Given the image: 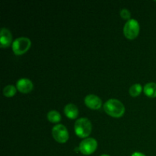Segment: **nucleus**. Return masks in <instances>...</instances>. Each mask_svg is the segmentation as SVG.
<instances>
[{"mask_svg": "<svg viewBox=\"0 0 156 156\" xmlns=\"http://www.w3.org/2000/svg\"><path fill=\"white\" fill-rule=\"evenodd\" d=\"M85 104L88 108L92 110L100 109L102 106V101L95 94H88L85 98Z\"/></svg>", "mask_w": 156, "mask_h": 156, "instance_id": "0eeeda50", "label": "nucleus"}, {"mask_svg": "<svg viewBox=\"0 0 156 156\" xmlns=\"http://www.w3.org/2000/svg\"><path fill=\"white\" fill-rule=\"evenodd\" d=\"M17 88H15L14 85H9L5 86L3 89V94L7 98L13 97L15 94H16Z\"/></svg>", "mask_w": 156, "mask_h": 156, "instance_id": "4468645a", "label": "nucleus"}, {"mask_svg": "<svg viewBox=\"0 0 156 156\" xmlns=\"http://www.w3.org/2000/svg\"><path fill=\"white\" fill-rule=\"evenodd\" d=\"M120 16L122 17V18H123V19L125 20H128V21H129V18H130L131 17L130 12L126 9H122V10L120 11Z\"/></svg>", "mask_w": 156, "mask_h": 156, "instance_id": "2eb2a0df", "label": "nucleus"}, {"mask_svg": "<svg viewBox=\"0 0 156 156\" xmlns=\"http://www.w3.org/2000/svg\"><path fill=\"white\" fill-rule=\"evenodd\" d=\"M79 149L83 155H88L94 152L97 149L98 143L94 138H85L79 144Z\"/></svg>", "mask_w": 156, "mask_h": 156, "instance_id": "423d86ee", "label": "nucleus"}, {"mask_svg": "<svg viewBox=\"0 0 156 156\" xmlns=\"http://www.w3.org/2000/svg\"><path fill=\"white\" fill-rule=\"evenodd\" d=\"M142 86L140 84H134V85H131L129 88V92L132 97H137L140 95L142 92Z\"/></svg>", "mask_w": 156, "mask_h": 156, "instance_id": "ddd939ff", "label": "nucleus"}, {"mask_svg": "<svg viewBox=\"0 0 156 156\" xmlns=\"http://www.w3.org/2000/svg\"><path fill=\"white\" fill-rule=\"evenodd\" d=\"M31 41L29 38L21 37L15 39L12 43V50L16 55H22L30 49Z\"/></svg>", "mask_w": 156, "mask_h": 156, "instance_id": "7ed1b4c3", "label": "nucleus"}, {"mask_svg": "<svg viewBox=\"0 0 156 156\" xmlns=\"http://www.w3.org/2000/svg\"><path fill=\"white\" fill-rule=\"evenodd\" d=\"M12 34L8 28L3 27L1 29V37H0V47L5 48L9 47L12 44Z\"/></svg>", "mask_w": 156, "mask_h": 156, "instance_id": "1a4fd4ad", "label": "nucleus"}, {"mask_svg": "<svg viewBox=\"0 0 156 156\" xmlns=\"http://www.w3.org/2000/svg\"><path fill=\"white\" fill-rule=\"evenodd\" d=\"M64 113L69 119H76L79 115V109L77 106L73 104H68L64 108Z\"/></svg>", "mask_w": 156, "mask_h": 156, "instance_id": "9d476101", "label": "nucleus"}, {"mask_svg": "<svg viewBox=\"0 0 156 156\" xmlns=\"http://www.w3.org/2000/svg\"><path fill=\"white\" fill-rule=\"evenodd\" d=\"M131 156H146V155H144L143 153H142V152H133V153L132 154V155H131Z\"/></svg>", "mask_w": 156, "mask_h": 156, "instance_id": "dca6fc26", "label": "nucleus"}, {"mask_svg": "<svg viewBox=\"0 0 156 156\" xmlns=\"http://www.w3.org/2000/svg\"><path fill=\"white\" fill-rule=\"evenodd\" d=\"M104 110L108 115L113 117H121L125 113V107L117 99H110L104 105Z\"/></svg>", "mask_w": 156, "mask_h": 156, "instance_id": "f257e3e1", "label": "nucleus"}, {"mask_svg": "<svg viewBox=\"0 0 156 156\" xmlns=\"http://www.w3.org/2000/svg\"><path fill=\"white\" fill-rule=\"evenodd\" d=\"M75 132L80 138H86L91 134L92 130V125L88 118H79L75 123Z\"/></svg>", "mask_w": 156, "mask_h": 156, "instance_id": "f03ea898", "label": "nucleus"}, {"mask_svg": "<svg viewBox=\"0 0 156 156\" xmlns=\"http://www.w3.org/2000/svg\"><path fill=\"white\" fill-rule=\"evenodd\" d=\"M101 156H110L109 155H107V154H104V155H101Z\"/></svg>", "mask_w": 156, "mask_h": 156, "instance_id": "f3484780", "label": "nucleus"}, {"mask_svg": "<svg viewBox=\"0 0 156 156\" xmlns=\"http://www.w3.org/2000/svg\"><path fill=\"white\" fill-rule=\"evenodd\" d=\"M16 88L20 92L27 94L32 91L34 85L30 79L27 78H21L16 82Z\"/></svg>", "mask_w": 156, "mask_h": 156, "instance_id": "6e6552de", "label": "nucleus"}, {"mask_svg": "<svg viewBox=\"0 0 156 156\" xmlns=\"http://www.w3.org/2000/svg\"><path fill=\"white\" fill-rule=\"evenodd\" d=\"M47 120L53 123H59L61 120V115L58 111H50L47 113Z\"/></svg>", "mask_w": 156, "mask_h": 156, "instance_id": "f8f14e48", "label": "nucleus"}, {"mask_svg": "<svg viewBox=\"0 0 156 156\" xmlns=\"http://www.w3.org/2000/svg\"><path fill=\"white\" fill-rule=\"evenodd\" d=\"M145 94L149 98H156V83L149 82L146 84L143 88Z\"/></svg>", "mask_w": 156, "mask_h": 156, "instance_id": "9b49d317", "label": "nucleus"}, {"mask_svg": "<svg viewBox=\"0 0 156 156\" xmlns=\"http://www.w3.org/2000/svg\"><path fill=\"white\" fill-rule=\"evenodd\" d=\"M125 37L129 40L135 39L140 33V24L136 19H129L123 27Z\"/></svg>", "mask_w": 156, "mask_h": 156, "instance_id": "20e7f679", "label": "nucleus"}, {"mask_svg": "<svg viewBox=\"0 0 156 156\" xmlns=\"http://www.w3.org/2000/svg\"><path fill=\"white\" fill-rule=\"evenodd\" d=\"M52 135L54 140L59 143H65L69 140V132L67 128L62 124H57L53 126Z\"/></svg>", "mask_w": 156, "mask_h": 156, "instance_id": "39448f33", "label": "nucleus"}]
</instances>
